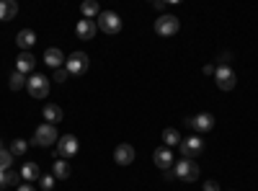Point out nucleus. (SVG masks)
I'll return each instance as SVG.
<instances>
[{
	"instance_id": "obj_1",
	"label": "nucleus",
	"mask_w": 258,
	"mask_h": 191,
	"mask_svg": "<svg viewBox=\"0 0 258 191\" xmlns=\"http://www.w3.org/2000/svg\"><path fill=\"white\" fill-rule=\"evenodd\" d=\"M173 173H176V178L178 181H183V183H194L199 178V165L194 163V160H178V163H173Z\"/></svg>"
},
{
	"instance_id": "obj_2",
	"label": "nucleus",
	"mask_w": 258,
	"mask_h": 191,
	"mask_svg": "<svg viewBox=\"0 0 258 191\" xmlns=\"http://www.w3.org/2000/svg\"><path fill=\"white\" fill-rule=\"evenodd\" d=\"M178 29H181V21L173 13H163L155 21V34L158 36H173V34H178Z\"/></svg>"
},
{
	"instance_id": "obj_3",
	"label": "nucleus",
	"mask_w": 258,
	"mask_h": 191,
	"mask_svg": "<svg viewBox=\"0 0 258 191\" xmlns=\"http://www.w3.org/2000/svg\"><path fill=\"white\" fill-rule=\"evenodd\" d=\"M96 26H98L103 34H119V31H121V18H119V13H114V11H101Z\"/></svg>"
},
{
	"instance_id": "obj_4",
	"label": "nucleus",
	"mask_w": 258,
	"mask_h": 191,
	"mask_svg": "<svg viewBox=\"0 0 258 191\" xmlns=\"http://www.w3.org/2000/svg\"><path fill=\"white\" fill-rule=\"evenodd\" d=\"M88 65H91V59L85 52H73L68 59H64V70H68L70 75H83V73H88Z\"/></svg>"
},
{
	"instance_id": "obj_5",
	"label": "nucleus",
	"mask_w": 258,
	"mask_h": 191,
	"mask_svg": "<svg viewBox=\"0 0 258 191\" xmlns=\"http://www.w3.org/2000/svg\"><path fill=\"white\" fill-rule=\"evenodd\" d=\"M59 137H57V126L54 124H39L36 126V132H34V145H39V147H49V145H54Z\"/></svg>"
},
{
	"instance_id": "obj_6",
	"label": "nucleus",
	"mask_w": 258,
	"mask_h": 191,
	"mask_svg": "<svg viewBox=\"0 0 258 191\" xmlns=\"http://www.w3.org/2000/svg\"><path fill=\"white\" fill-rule=\"evenodd\" d=\"M26 91L31 93V98H47V96H49V80H47L44 75L34 73V75L29 78V83H26Z\"/></svg>"
},
{
	"instance_id": "obj_7",
	"label": "nucleus",
	"mask_w": 258,
	"mask_h": 191,
	"mask_svg": "<svg viewBox=\"0 0 258 191\" xmlns=\"http://www.w3.org/2000/svg\"><path fill=\"white\" fill-rule=\"evenodd\" d=\"M214 80H217L220 91H232L235 83H238V78H235L230 65H217V70H214Z\"/></svg>"
},
{
	"instance_id": "obj_8",
	"label": "nucleus",
	"mask_w": 258,
	"mask_h": 191,
	"mask_svg": "<svg viewBox=\"0 0 258 191\" xmlns=\"http://www.w3.org/2000/svg\"><path fill=\"white\" fill-rule=\"evenodd\" d=\"M186 126H188L191 132H199V135L212 132V126H214V116H212V114H207V111H202V114H197V116L186 119Z\"/></svg>"
},
{
	"instance_id": "obj_9",
	"label": "nucleus",
	"mask_w": 258,
	"mask_h": 191,
	"mask_svg": "<svg viewBox=\"0 0 258 191\" xmlns=\"http://www.w3.org/2000/svg\"><path fill=\"white\" fill-rule=\"evenodd\" d=\"M178 150H181V155H183L186 160H191V158H197V155L204 150V140H202V137H186V140H181Z\"/></svg>"
},
{
	"instance_id": "obj_10",
	"label": "nucleus",
	"mask_w": 258,
	"mask_h": 191,
	"mask_svg": "<svg viewBox=\"0 0 258 191\" xmlns=\"http://www.w3.org/2000/svg\"><path fill=\"white\" fill-rule=\"evenodd\" d=\"M78 147H80V142H78L75 135H64V137L57 140V155H59L62 160H64V158H73V155L78 153Z\"/></svg>"
},
{
	"instance_id": "obj_11",
	"label": "nucleus",
	"mask_w": 258,
	"mask_h": 191,
	"mask_svg": "<svg viewBox=\"0 0 258 191\" xmlns=\"http://www.w3.org/2000/svg\"><path fill=\"white\" fill-rule=\"evenodd\" d=\"M96 31H98V26H96V21H91V18H83V21L75 24V36L80 41H91L96 36Z\"/></svg>"
},
{
	"instance_id": "obj_12",
	"label": "nucleus",
	"mask_w": 258,
	"mask_h": 191,
	"mask_svg": "<svg viewBox=\"0 0 258 191\" xmlns=\"http://www.w3.org/2000/svg\"><path fill=\"white\" fill-rule=\"evenodd\" d=\"M135 147L129 145V142H121V145H116V150H114V160H116V165H132L135 163Z\"/></svg>"
},
{
	"instance_id": "obj_13",
	"label": "nucleus",
	"mask_w": 258,
	"mask_h": 191,
	"mask_svg": "<svg viewBox=\"0 0 258 191\" xmlns=\"http://www.w3.org/2000/svg\"><path fill=\"white\" fill-rule=\"evenodd\" d=\"M34 68H36V57L31 52H21L16 59V73L26 75V73H34Z\"/></svg>"
},
{
	"instance_id": "obj_14",
	"label": "nucleus",
	"mask_w": 258,
	"mask_h": 191,
	"mask_svg": "<svg viewBox=\"0 0 258 191\" xmlns=\"http://www.w3.org/2000/svg\"><path fill=\"white\" fill-rule=\"evenodd\" d=\"M153 158H155V165L160 168V171H168V168L176 163L173 160V150H170V147H158Z\"/></svg>"
},
{
	"instance_id": "obj_15",
	"label": "nucleus",
	"mask_w": 258,
	"mask_h": 191,
	"mask_svg": "<svg viewBox=\"0 0 258 191\" xmlns=\"http://www.w3.org/2000/svg\"><path fill=\"white\" fill-rule=\"evenodd\" d=\"M44 62H47V68H52V70L64 68V54H62V49H57V47L44 49Z\"/></svg>"
},
{
	"instance_id": "obj_16",
	"label": "nucleus",
	"mask_w": 258,
	"mask_h": 191,
	"mask_svg": "<svg viewBox=\"0 0 258 191\" xmlns=\"http://www.w3.org/2000/svg\"><path fill=\"white\" fill-rule=\"evenodd\" d=\"M21 178H24V183L39 181V178H41V171H39V163H24V165H21Z\"/></svg>"
},
{
	"instance_id": "obj_17",
	"label": "nucleus",
	"mask_w": 258,
	"mask_h": 191,
	"mask_svg": "<svg viewBox=\"0 0 258 191\" xmlns=\"http://www.w3.org/2000/svg\"><path fill=\"white\" fill-rule=\"evenodd\" d=\"M16 44L24 49V52H29L34 44H36V34L31 31V29H24V31H18V36H16Z\"/></svg>"
},
{
	"instance_id": "obj_18",
	"label": "nucleus",
	"mask_w": 258,
	"mask_h": 191,
	"mask_svg": "<svg viewBox=\"0 0 258 191\" xmlns=\"http://www.w3.org/2000/svg\"><path fill=\"white\" fill-rule=\"evenodd\" d=\"M41 114H44V121H47V124H59L62 116H64V111L59 109V106H54V103H47Z\"/></svg>"
},
{
	"instance_id": "obj_19",
	"label": "nucleus",
	"mask_w": 258,
	"mask_h": 191,
	"mask_svg": "<svg viewBox=\"0 0 258 191\" xmlns=\"http://www.w3.org/2000/svg\"><path fill=\"white\" fill-rule=\"evenodd\" d=\"M18 13V3L16 0H0V21H11Z\"/></svg>"
},
{
	"instance_id": "obj_20",
	"label": "nucleus",
	"mask_w": 258,
	"mask_h": 191,
	"mask_svg": "<svg viewBox=\"0 0 258 191\" xmlns=\"http://www.w3.org/2000/svg\"><path fill=\"white\" fill-rule=\"evenodd\" d=\"M52 176L54 178H59V181H68V176H70V165H68V160H54V165H52Z\"/></svg>"
},
{
	"instance_id": "obj_21",
	"label": "nucleus",
	"mask_w": 258,
	"mask_h": 191,
	"mask_svg": "<svg viewBox=\"0 0 258 191\" xmlns=\"http://www.w3.org/2000/svg\"><path fill=\"white\" fill-rule=\"evenodd\" d=\"M80 13H83V18H98V13H101V6L96 3V0H85V3L80 6Z\"/></svg>"
},
{
	"instance_id": "obj_22",
	"label": "nucleus",
	"mask_w": 258,
	"mask_h": 191,
	"mask_svg": "<svg viewBox=\"0 0 258 191\" xmlns=\"http://www.w3.org/2000/svg\"><path fill=\"white\" fill-rule=\"evenodd\" d=\"M163 145L165 147H170V150H173L176 145H181V135H178V130H163Z\"/></svg>"
},
{
	"instance_id": "obj_23",
	"label": "nucleus",
	"mask_w": 258,
	"mask_h": 191,
	"mask_svg": "<svg viewBox=\"0 0 258 191\" xmlns=\"http://www.w3.org/2000/svg\"><path fill=\"white\" fill-rule=\"evenodd\" d=\"M8 83H11V91H21V88H26V75H21V73H11V78H8Z\"/></svg>"
},
{
	"instance_id": "obj_24",
	"label": "nucleus",
	"mask_w": 258,
	"mask_h": 191,
	"mask_svg": "<svg viewBox=\"0 0 258 191\" xmlns=\"http://www.w3.org/2000/svg\"><path fill=\"white\" fill-rule=\"evenodd\" d=\"M11 165H13V153L11 150H0V171H11Z\"/></svg>"
},
{
	"instance_id": "obj_25",
	"label": "nucleus",
	"mask_w": 258,
	"mask_h": 191,
	"mask_svg": "<svg viewBox=\"0 0 258 191\" xmlns=\"http://www.w3.org/2000/svg\"><path fill=\"white\" fill-rule=\"evenodd\" d=\"M26 150H29L26 140H13V142H11V153H13V155H26Z\"/></svg>"
},
{
	"instance_id": "obj_26",
	"label": "nucleus",
	"mask_w": 258,
	"mask_h": 191,
	"mask_svg": "<svg viewBox=\"0 0 258 191\" xmlns=\"http://www.w3.org/2000/svg\"><path fill=\"white\" fill-rule=\"evenodd\" d=\"M54 181H57V178H54L52 173H44V176L39 178V186L44 188V191H52V188H54Z\"/></svg>"
},
{
	"instance_id": "obj_27",
	"label": "nucleus",
	"mask_w": 258,
	"mask_h": 191,
	"mask_svg": "<svg viewBox=\"0 0 258 191\" xmlns=\"http://www.w3.org/2000/svg\"><path fill=\"white\" fill-rule=\"evenodd\" d=\"M68 75H70V73H68V70H64V68H59V70H54V80H57V83H64V80H68Z\"/></svg>"
},
{
	"instance_id": "obj_28",
	"label": "nucleus",
	"mask_w": 258,
	"mask_h": 191,
	"mask_svg": "<svg viewBox=\"0 0 258 191\" xmlns=\"http://www.w3.org/2000/svg\"><path fill=\"white\" fill-rule=\"evenodd\" d=\"M204 191H220V183L217 181H207L204 183Z\"/></svg>"
},
{
	"instance_id": "obj_29",
	"label": "nucleus",
	"mask_w": 258,
	"mask_h": 191,
	"mask_svg": "<svg viewBox=\"0 0 258 191\" xmlns=\"http://www.w3.org/2000/svg\"><path fill=\"white\" fill-rule=\"evenodd\" d=\"M16 191H36V186H31V183H21Z\"/></svg>"
},
{
	"instance_id": "obj_30",
	"label": "nucleus",
	"mask_w": 258,
	"mask_h": 191,
	"mask_svg": "<svg viewBox=\"0 0 258 191\" xmlns=\"http://www.w3.org/2000/svg\"><path fill=\"white\" fill-rule=\"evenodd\" d=\"M163 176H165L168 181H173V178H176V173H173V168H168V171H163Z\"/></svg>"
},
{
	"instance_id": "obj_31",
	"label": "nucleus",
	"mask_w": 258,
	"mask_h": 191,
	"mask_svg": "<svg viewBox=\"0 0 258 191\" xmlns=\"http://www.w3.org/2000/svg\"><path fill=\"white\" fill-rule=\"evenodd\" d=\"M214 70H217V65H204V75H214Z\"/></svg>"
},
{
	"instance_id": "obj_32",
	"label": "nucleus",
	"mask_w": 258,
	"mask_h": 191,
	"mask_svg": "<svg viewBox=\"0 0 258 191\" xmlns=\"http://www.w3.org/2000/svg\"><path fill=\"white\" fill-rule=\"evenodd\" d=\"M6 183H8V176H6V171H0V188H6Z\"/></svg>"
},
{
	"instance_id": "obj_33",
	"label": "nucleus",
	"mask_w": 258,
	"mask_h": 191,
	"mask_svg": "<svg viewBox=\"0 0 258 191\" xmlns=\"http://www.w3.org/2000/svg\"><path fill=\"white\" fill-rule=\"evenodd\" d=\"M153 8H155V11H165V3H163V0H155Z\"/></svg>"
},
{
	"instance_id": "obj_34",
	"label": "nucleus",
	"mask_w": 258,
	"mask_h": 191,
	"mask_svg": "<svg viewBox=\"0 0 258 191\" xmlns=\"http://www.w3.org/2000/svg\"><path fill=\"white\" fill-rule=\"evenodd\" d=\"M0 150H3V142H0Z\"/></svg>"
}]
</instances>
